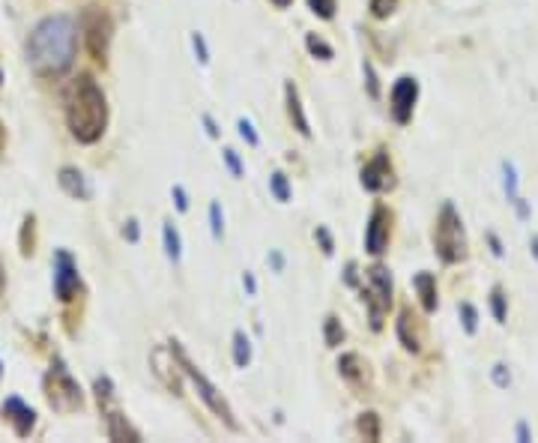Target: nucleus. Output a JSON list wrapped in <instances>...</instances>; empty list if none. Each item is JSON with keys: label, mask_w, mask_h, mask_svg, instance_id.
Here are the masks:
<instances>
[{"label": "nucleus", "mask_w": 538, "mask_h": 443, "mask_svg": "<svg viewBox=\"0 0 538 443\" xmlns=\"http://www.w3.org/2000/svg\"><path fill=\"white\" fill-rule=\"evenodd\" d=\"M27 66L39 78H60L66 75L78 57V27L69 16L42 18L31 36H27Z\"/></svg>", "instance_id": "1"}, {"label": "nucleus", "mask_w": 538, "mask_h": 443, "mask_svg": "<svg viewBox=\"0 0 538 443\" xmlns=\"http://www.w3.org/2000/svg\"><path fill=\"white\" fill-rule=\"evenodd\" d=\"M66 123L81 144H96L108 126V99L93 75H78L66 93Z\"/></svg>", "instance_id": "2"}, {"label": "nucleus", "mask_w": 538, "mask_h": 443, "mask_svg": "<svg viewBox=\"0 0 538 443\" xmlns=\"http://www.w3.org/2000/svg\"><path fill=\"white\" fill-rule=\"evenodd\" d=\"M434 252L443 264H458L467 258V234H463V219L455 210L452 201H446L440 216H437V228H434Z\"/></svg>", "instance_id": "3"}, {"label": "nucleus", "mask_w": 538, "mask_h": 443, "mask_svg": "<svg viewBox=\"0 0 538 443\" xmlns=\"http://www.w3.org/2000/svg\"><path fill=\"white\" fill-rule=\"evenodd\" d=\"M171 348H173V353H177V360H180V365H183V371H185V378L195 383V390H198V395H200V402L207 405L215 417H219L230 432H237L240 428V422H237V417H234V410H230V405H227V398L219 393V387H215V383L203 375V371L192 363V356H188L185 351H183V345L180 341H171Z\"/></svg>", "instance_id": "4"}, {"label": "nucleus", "mask_w": 538, "mask_h": 443, "mask_svg": "<svg viewBox=\"0 0 538 443\" xmlns=\"http://www.w3.org/2000/svg\"><path fill=\"white\" fill-rule=\"evenodd\" d=\"M362 299L368 306V321L371 330H383V321L392 309V299H395V284H392V273L383 264H374L371 269H365V282L359 284Z\"/></svg>", "instance_id": "5"}, {"label": "nucleus", "mask_w": 538, "mask_h": 443, "mask_svg": "<svg viewBox=\"0 0 538 443\" xmlns=\"http://www.w3.org/2000/svg\"><path fill=\"white\" fill-rule=\"evenodd\" d=\"M81 31L87 39V48H90L93 60L105 63L108 60V48H111V36H114V21L105 9L99 6H87L81 16Z\"/></svg>", "instance_id": "6"}, {"label": "nucleus", "mask_w": 538, "mask_h": 443, "mask_svg": "<svg viewBox=\"0 0 538 443\" xmlns=\"http://www.w3.org/2000/svg\"><path fill=\"white\" fill-rule=\"evenodd\" d=\"M45 387H48V402L54 410H60V413H72V410H81L84 405V395H81V387L75 383V378L69 375V371L57 363L51 371H48V380H45Z\"/></svg>", "instance_id": "7"}, {"label": "nucleus", "mask_w": 538, "mask_h": 443, "mask_svg": "<svg viewBox=\"0 0 538 443\" xmlns=\"http://www.w3.org/2000/svg\"><path fill=\"white\" fill-rule=\"evenodd\" d=\"M419 102V81L410 75H401L395 84H392V93H389V111H392V120L398 126H407L413 120V111Z\"/></svg>", "instance_id": "8"}, {"label": "nucleus", "mask_w": 538, "mask_h": 443, "mask_svg": "<svg viewBox=\"0 0 538 443\" xmlns=\"http://www.w3.org/2000/svg\"><path fill=\"white\" fill-rule=\"evenodd\" d=\"M150 365H153V375L165 383V387L173 393V395H183V378H185V371L177 360V353H173V348L168 345H158L153 348L150 353Z\"/></svg>", "instance_id": "9"}, {"label": "nucleus", "mask_w": 538, "mask_h": 443, "mask_svg": "<svg viewBox=\"0 0 538 443\" xmlns=\"http://www.w3.org/2000/svg\"><path fill=\"white\" fill-rule=\"evenodd\" d=\"M81 291V276H78V264L72 261L69 252H57L54 255V294L57 299H63V303H69L72 297H75Z\"/></svg>", "instance_id": "10"}, {"label": "nucleus", "mask_w": 538, "mask_h": 443, "mask_svg": "<svg viewBox=\"0 0 538 443\" xmlns=\"http://www.w3.org/2000/svg\"><path fill=\"white\" fill-rule=\"evenodd\" d=\"M389 240H392V213L377 204L371 210V219H368V228H365V249L374 255V258H380V255L389 249Z\"/></svg>", "instance_id": "11"}, {"label": "nucleus", "mask_w": 538, "mask_h": 443, "mask_svg": "<svg viewBox=\"0 0 538 443\" xmlns=\"http://www.w3.org/2000/svg\"><path fill=\"white\" fill-rule=\"evenodd\" d=\"M362 186H365L368 192H386L395 186V171H392V162H389V153L386 150H377L374 159L365 162V168H362Z\"/></svg>", "instance_id": "12"}, {"label": "nucleus", "mask_w": 538, "mask_h": 443, "mask_svg": "<svg viewBox=\"0 0 538 443\" xmlns=\"http://www.w3.org/2000/svg\"><path fill=\"white\" fill-rule=\"evenodd\" d=\"M338 375L350 383L353 390H365L371 387V365L362 360L359 353H344L338 360Z\"/></svg>", "instance_id": "13"}, {"label": "nucleus", "mask_w": 538, "mask_h": 443, "mask_svg": "<svg viewBox=\"0 0 538 443\" xmlns=\"http://www.w3.org/2000/svg\"><path fill=\"white\" fill-rule=\"evenodd\" d=\"M4 417L12 422V428H16V434L18 437H27L33 432V425H36V413L31 405H24L21 398H6V405H4Z\"/></svg>", "instance_id": "14"}, {"label": "nucleus", "mask_w": 538, "mask_h": 443, "mask_svg": "<svg viewBox=\"0 0 538 443\" xmlns=\"http://www.w3.org/2000/svg\"><path fill=\"white\" fill-rule=\"evenodd\" d=\"M57 180H60L63 192L69 198H75V201H90V198H93V186H90V180H87L78 168H72V165L60 168V177H57Z\"/></svg>", "instance_id": "15"}, {"label": "nucleus", "mask_w": 538, "mask_h": 443, "mask_svg": "<svg viewBox=\"0 0 538 443\" xmlns=\"http://www.w3.org/2000/svg\"><path fill=\"white\" fill-rule=\"evenodd\" d=\"M284 102H287V117H290V123H294V129L299 135L308 138L311 135V126H308V117H305L302 99H299V90H296L294 81H287V87H284Z\"/></svg>", "instance_id": "16"}, {"label": "nucleus", "mask_w": 538, "mask_h": 443, "mask_svg": "<svg viewBox=\"0 0 538 443\" xmlns=\"http://www.w3.org/2000/svg\"><path fill=\"white\" fill-rule=\"evenodd\" d=\"M398 341L404 345V351H410V353L421 351V333L416 330V314L410 309H404L398 318Z\"/></svg>", "instance_id": "17"}, {"label": "nucleus", "mask_w": 538, "mask_h": 443, "mask_svg": "<svg viewBox=\"0 0 538 443\" xmlns=\"http://www.w3.org/2000/svg\"><path fill=\"white\" fill-rule=\"evenodd\" d=\"M413 288L419 291L421 309H425V311H437L440 297H437V279H434V273H425V269H421V273H416Z\"/></svg>", "instance_id": "18"}, {"label": "nucleus", "mask_w": 538, "mask_h": 443, "mask_svg": "<svg viewBox=\"0 0 538 443\" xmlns=\"http://www.w3.org/2000/svg\"><path fill=\"white\" fill-rule=\"evenodd\" d=\"M105 425H108V437L111 440H129V443H141V432H135L129 420L117 410H108L105 413Z\"/></svg>", "instance_id": "19"}, {"label": "nucleus", "mask_w": 538, "mask_h": 443, "mask_svg": "<svg viewBox=\"0 0 538 443\" xmlns=\"http://www.w3.org/2000/svg\"><path fill=\"white\" fill-rule=\"evenodd\" d=\"M162 242H165V255L177 264L183 258V242H180V234H177V228H173L171 222H165L162 228Z\"/></svg>", "instance_id": "20"}, {"label": "nucleus", "mask_w": 538, "mask_h": 443, "mask_svg": "<svg viewBox=\"0 0 538 443\" xmlns=\"http://www.w3.org/2000/svg\"><path fill=\"white\" fill-rule=\"evenodd\" d=\"M234 363H237V368H245L252 363V341L242 330L234 333Z\"/></svg>", "instance_id": "21"}, {"label": "nucleus", "mask_w": 538, "mask_h": 443, "mask_svg": "<svg viewBox=\"0 0 538 443\" xmlns=\"http://www.w3.org/2000/svg\"><path fill=\"white\" fill-rule=\"evenodd\" d=\"M356 428H359V434L365 437V440H380V417H377L374 410L362 413L359 422H356Z\"/></svg>", "instance_id": "22"}, {"label": "nucleus", "mask_w": 538, "mask_h": 443, "mask_svg": "<svg viewBox=\"0 0 538 443\" xmlns=\"http://www.w3.org/2000/svg\"><path fill=\"white\" fill-rule=\"evenodd\" d=\"M490 311H493V318H497V324H505V318H508V297H505V291L500 288V284H493V288H490Z\"/></svg>", "instance_id": "23"}, {"label": "nucleus", "mask_w": 538, "mask_h": 443, "mask_svg": "<svg viewBox=\"0 0 538 443\" xmlns=\"http://www.w3.org/2000/svg\"><path fill=\"white\" fill-rule=\"evenodd\" d=\"M323 336H326V345L329 348H338L341 341H344V326H341V321L335 318V314H329V318L323 321Z\"/></svg>", "instance_id": "24"}, {"label": "nucleus", "mask_w": 538, "mask_h": 443, "mask_svg": "<svg viewBox=\"0 0 538 443\" xmlns=\"http://www.w3.org/2000/svg\"><path fill=\"white\" fill-rule=\"evenodd\" d=\"M269 192L275 195V201L287 204V201H290V183H287V174H281V171H275V174L269 177Z\"/></svg>", "instance_id": "25"}, {"label": "nucleus", "mask_w": 538, "mask_h": 443, "mask_svg": "<svg viewBox=\"0 0 538 443\" xmlns=\"http://www.w3.org/2000/svg\"><path fill=\"white\" fill-rule=\"evenodd\" d=\"M305 46H308V51H311L314 57H320V60H332V57H335V51H332L329 42H323V39L314 36V33L305 36Z\"/></svg>", "instance_id": "26"}, {"label": "nucleus", "mask_w": 538, "mask_h": 443, "mask_svg": "<svg viewBox=\"0 0 538 443\" xmlns=\"http://www.w3.org/2000/svg\"><path fill=\"white\" fill-rule=\"evenodd\" d=\"M502 189L508 195V201L517 198V171H515L512 162H502Z\"/></svg>", "instance_id": "27"}, {"label": "nucleus", "mask_w": 538, "mask_h": 443, "mask_svg": "<svg viewBox=\"0 0 538 443\" xmlns=\"http://www.w3.org/2000/svg\"><path fill=\"white\" fill-rule=\"evenodd\" d=\"M461 324H463V330H467L470 336L478 330V311H475V306L473 303H461Z\"/></svg>", "instance_id": "28"}, {"label": "nucleus", "mask_w": 538, "mask_h": 443, "mask_svg": "<svg viewBox=\"0 0 538 443\" xmlns=\"http://www.w3.org/2000/svg\"><path fill=\"white\" fill-rule=\"evenodd\" d=\"M308 6H311V12H314V16H320V18H332V16H335V9H338V4H335V0H308Z\"/></svg>", "instance_id": "29"}, {"label": "nucleus", "mask_w": 538, "mask_h": 443, "mask_svg": "<svg viewBox=\"0 0 538 443\" xmlns=\"http://www.w3.org/2000/svg\"><path fill=\"white\" fill-rule=\"evenodd\" d=\"M401 0H371V16L374 18H389L398 9Z\"/></svg>", "instance_id": "30"}, {"label": "nucleus", "mask_w": 538, "mask_h": 443, "mask_svg": "<svg viewBox=\"0 0 538 443\" xmlns=\"http://www.w3.org/2000/svg\"><path fill=\"white\" fill-rule=\"evenodd\" d=\"M362 69H365V84H368V96L371 99H380V78H377V69L374 63H362Z\"/></svg>", "instance_id": "31"}, {"label": "nucleus", "mask_w": 538, "mask_h": 443, "mask_svg": "<svg viewBox=\"0 0 538 443\" xmlns=\"http://www.w3.org/2000/svg\"><path fill=\"white\" fill-rule=\"evenodd\" d=\"M210 228H212V237L215 240H222V234H225V216H222V207L219 204H210Z\"/></svg>", "instance_id": "32"}, {"label": "nucleus", "mask_w": 538, "mask_h": 443, "mask_svg": "<svg viewBox=\"0 0 538 443\" xmlns=\"http://www.w3.org/2000/svg\"><path fill=\"white\" fill-rule=\"evenodd\" d=\"M111 395H114L111 378H96V398H99V405H108Z\"/></svg>", "instance_id": "33"}, {"label": "nucleus", "mask_w": 538, "mask_h": 443, "mask_svg": "<svg viewBox=\"0 0 538 443\" xmlns=\"http://www.w3.org/2000/svg\"><path fill=\"white\" fill-rule=\"evenodd\" d=\"M237 129H240V138H242V141H249L252 147H257V144H260V135L254 132L252 120H240V123H237Z\"/></svg>", "instance_id": "34"}, {"label": "nucleus", "mask_w": 538, "mask_h": 443, "mask_svg": "<svg viewBox=\"0 0 538 443\" xmlns=\"http://www.w3.org/2000/svg\"><path fill=\"white\" fill-rule=\"evenodd\" d=\"M222 156H225V165L230 168V174H234V177H242V174H245V168H242V162H240L237 150H225Z\"/></svg>", "instance_id": "35"}, {"label": "nucleus", "mask_w": 538, "mask_h": 443, "mask_svg": "<svg viewBox=\"0 0 538 443\" xmlns=\"http://www.w3.org/2000/svg\"><path fill=\"white\" fill-rule=\"evenodd\" d=\"M192 48L198 54L200 63H210V48H207V39H203L200 33H192Z\"/></svg>", "instance_id": "36"}, {"label": "nucleus", "mask_w": 538, "mask_h": 443, "mask_svg": "<svg viewBox=\"0 0 538 443\" xmlns=\"http://www.w3.org/2000/svg\"><path fill=\"white\" fill-rule=\"evenodd\" d=\"M490 375H493V383H497V387H508V383H512V375H508V368L502 365V363H497V365H493V371H490Z\"/></svg>", "instance_id": "37"}, {"label": "nucleus", "mask_w": 538, "mask_h": 443, "mask_svg": "<svg viewBox=\"0 0 538 443\" xmlns=\"http://www.w3.org/2000/svg\"><path fill=\"white\" fill-rule=\"evenodd\" d=\"M123 237H126L129 242H138V240H141V228H138V222H135V219H129V222H126V228H123Z\"/></svg>", "instance_id": "38"}, {"label": "nucleus", "mask_w": 538, "mask_h": 443, "mask_svg": "<svg viewBox=\"0 0 538 443\" xmlns=\"http://www.w3.org/2000/svg\"><path fill=\"white\" fill-rule=\"evenodd\" d=\"M173 201H177V210H180V213L188 210V195H185L183 186H173Z\"/></svg>", "instance_id": "39"}, {"label": "nucleus", "mask_w": 538, "mask_h": 443, "mask_svg": "<svg viewBox=\"0 0 538 443\" xmlns=\"http://www.w3.org/2000/svg\"><path fill=\"white\" fill-rule=\"evenodd\" d=\"M314 237H317L320 242H323V252H326V255H332V249H335V246H332V237H329V231H326V228H317V231H314Z\"/></svg>", "instance_id": "40"}, {"label": "nucleus", "mask_w": 538, "mask_h": 443, "mask_svg": "<svg viewBox=\"0 0 538 443\" xmlns=\"http://www.w3.org/2000/svg\"><path fill=\"white\" fill-rule=\"evenodd\" d=\"M488 242H490V252L497 255V258H502V255H505V249H502V242H500V237L493 234V231L488 234Z\"/></svg>", "instance_id": "41"}, {"label": "nucleus", "mask_w": 538, "mask_h": 443, "mask_svg": "<svg viewBox=\"0 0 538 443\" xmlns=\"http://www.w3.org/2000/svg\"><path fill=\"white\" fill-rule=\"evenodd\" d=\"M344 282L350 284V288H359V276H356V264H353V261L347 264V273H344Z\"/></svg>", "instance_id": "42"}, {"label": "nucleus", "mask_w": 538, "mask_h": 443, "mask_svg": "<svg viewBox=\"0 0 538 443\" xmlns=\"http://www.w3.org/2000/svg\"><path fill=\"white\" fill-rule=\"evenodd\" d=\"M200 120H203V126H207V135H210V138H219V126H215V120L210 117V114H203Z\"/></svg>", "instance_id": "43"}, {"label": "nucleus", "mask_w": 538, "mask_h": 443, "mask_svg": "<svg viewBox=\"0 0 538 443\" xmlns=\"http://www.w3.org/2000/svg\"><path fill=\"white\" fill-rule=\"evenodd\" d=\"M512 204L517 207V216H520V219H529V204H527V201H523V198H520V195L515 198V201H512Z\"/></svg>", "instance_id": "44"}, {"label": "nucleus", "mask_w": 538, "mask_h": 443, "mask_svg": "<svg viewBox=\"0 0 538 443\" xmlns=\"http://www.w3.org/2000/svg\"><path fill=\"white\" fill-rule=\"evenodd\" d=\"M517 440H523V443L532 440V434H529V425H527V422H517Z\"/></svg>", "instance_id": "45"}, {"label": "nucleus", "mask_w": 538, "mask_h": 443, "mask_svg": "<svg viewBox=\"0 0 538 443\" xmlns=\"http://www.w3.org/2000/svg\"><path fill=\"white\" fill-rule=\"evenodd\" d=\"M242 284H245V291H249V294H257V282H254L252 273H245V276H242Z\"/></svg>", "instance_id": "46"}, {"label": "nucleus", "mask_w": 538, "mask_h": 443, "mask_svg": "<svg viewBox=\"0 0 538 443\" xmlns=\"http://www.w3.org/2000/svg\"><path fill=\"white\" fill-rule=\"evenodd\" d=\"M269 264H272V267H275V269H279V273H281V267H284V258H281L279 252H272V255H269Z\"/></svg>", "instance_id": "47"}, {"label": "nucleus", "mask_w": 538, "mask_h": 443, "mask_svg": "<svg viewBox=\"0 0 538 443\" xmlns=\"http://www.w3.org/2000/svg\"><path fill=\"white\" fill-rule=\"evenodd\" d=\"M529 252H532V258L538 261V237H532V240H529Z\"/></svg>", "instance_id": "48"}, {"label": "nucleus", "mask_w": 538, "mask_h": 443, "mask_svg": "<svg viewBox=\"0 0 538 443\" xmlns=\"http://www.w3.org/2000/svg\"><path fill=\"white\" fill-rule=\"evenodd\" d=\"M272 4H275V6H279V9H287L290 4H294V0H272Z\"/></svg>", "instance_id": "49"}, {"label": "nucleus", "mask_w": 538, "mask_h": 443, "mask_svg": "<svg viewBox=\"0 0 538 443\" xmlns=\"http://www.w3.org/2000/svg\"><path fill=\"white\" fill-rule=\"evenodd\" d=\"M0 284H4V267H0Z\"/></svg>", "instance_id": "50"}, {"label": "nucleus", "mask_w": 538, "mask_h": 443, "mask_svg": "<svg viewBox=\"0 0 538 443\" xmlns=\"http://www.w3.org/2000/svg\"><path fill=\"white\" fill-rule=\"evenodd\" d=\"M0 375H4V365H0Z\"/></svg>", "instance_id": "51"}]
</instances>
